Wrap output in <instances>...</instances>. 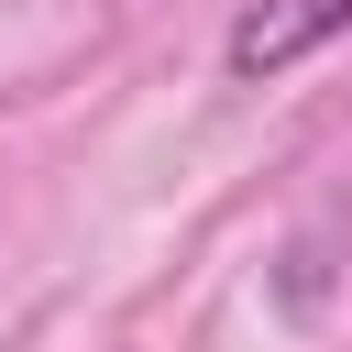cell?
I'll use <instances>...</instances> for the list:
<instances>
[{
    "instance_id": "1",
    "label": "cell",
    "mask_w": 352,
    "mask_h": 352,
    "mask_svg": "<svg viewBox=\"0 0 352 352\" xmlns=\"http://www.w3.org/2000/svg\"><path fill=\"white\" fill-rule=\"evenodd\" d=\"M341 33H352V0H242L231 33H220V77L231 88H275Z\"/></svg>"
},
{
    "instance_id": "2",
    "label": "cell",
    "mask_w": 352,
    "mask_h": 352,
    "mask_svg": "<svg viewBox=\"0 0 352 352\" xmlns=\"http://www.w3.org/2000/svg\"><path fill=\"white\" fill-rule=\"evenodd\" d=\"M275 297H286V308L308 319V308L330 297V253H319V242H286V275H275Z\"/></svg>"
}]
</instances>
